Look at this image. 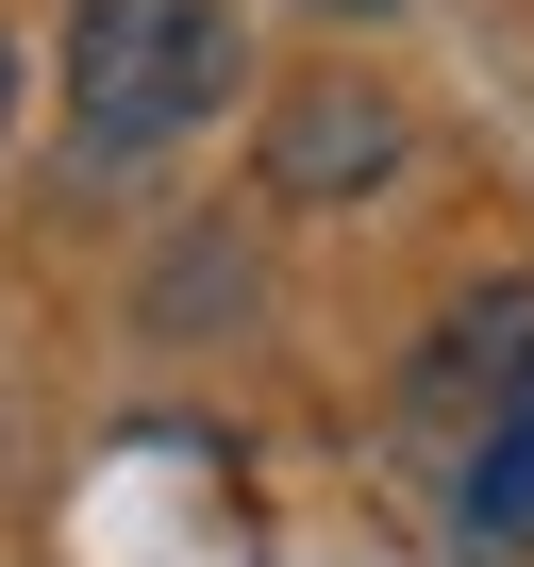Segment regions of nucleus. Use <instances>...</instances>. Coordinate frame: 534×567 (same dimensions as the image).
Instances as JSON below:
<instances>
[{"label": "nucleus", "instance_id": "39448f33", "mask_svg": "<svg viewBox=\"0 0 534 567\" xmlns=\"http://www.w3.org/2000/svg\"><path fill=\"white\" fill-rule=\"evenodd\" d=\"M0 117H18V51H0Z\"/></svg>", "mask_w": 534, "mask_h": 567}, {"label": "nucleus", "instance_id": "20e7f679", "mask_svg": "<svg viewBox=\"0 0 534 567\" xmlns=\"http://www.w3.org/2000/svg\"><path fill=\"white\" fill-rule=\"evenodd\" d=\"M517 334H534V284H501L484 318H451V368H434V384H517V368H534Z\"/></svg>", "mask_w": 534, "mask_h": 567}, {"label": "nucleus", "instance_id": "7ed1b4c3", "mask_svg": "<svg viewBox=\"0 0 534 567\" xmlns=\"http://www.w3.org/2000/svg\"><path fill=\"white\" fill-rule=\"evenodd\" d=\"M468 534H484V550H534V368L501 384V417H484V451H468Z\"/></svg>", "mask_w": 534, "mask_h": 567}, {"label": "nucleus", "instance_id": "f03ea898", "mask_svg": "<svg viewBox=\"0 0 534 567\" xmlns=\"http://www.w3.org/2000/svg\"><path fill=\"white\" fill-rule=\"evenodd\" d=\"M384 167H401V101L384 84H301L267 117V184L285 200H335V184H384Z\"/></svg>", "mask_w": 534, "mask_h": 567}, {"label": "nucleus", "instance_id": "f257e3e1", "mask_svg": "<svg viewBox=\"0 0 534 567\" xmlns=\"http://www.w3.org/2000/svg\"><path fill=\"white\" fill-rule=\"evenodd\" d=\"M234 84H250V34L217 18V0H84L68 18V117L101 151H167Z\"/></svg>", "mask_w": 534, "mask_h": 567}, {"label": "nucleus", "instance_id": "423d86ee", "mask_svg": "<svg viewBox=\"0 0 534 567\" xmlns=\"http://www.w3.org/2000/svg\"><path fill=\"white\" fill-rule=\"evenodd\" d=\"M351 18H384V0H351Z\"/></svg>", "mask_w": 534, "mask_h": 567}]
</instances>
